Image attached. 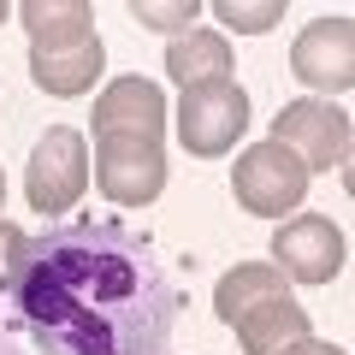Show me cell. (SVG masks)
Returning <instances> with one entry per match:
<instances>
[{
    "label": "cell",
    "instance_id": "cell-1",
    "mask_svg": "<svg viewBox=\"0 0 355 355\" xmlns=\"http://www.w3.org/2000/svg\"><path fill=\"white\" fill-rule=\"evenodd\" d=\"M12 308L42 355H166L184 291L142 231L65 219L30 237Z\"/></svg>",
    "mask_w": 355,
    "mask_h": 355
},
{
    "label": "cell",
    "instance_id": "cell-2",
    "mask_svg": "<svg viewBox=\"0 0 355 355\" xmlns=\"http://www.w3.org/2000/svg\"><path fill=\"white\" fill-rule=\"evenodd\" d=\"M243 130H249V95H243L231 77L184 89V101H178V142H184L196 160L231 154Z\"/></svg>",
    "mask_w": 355,
    "mask_h": 355
},
{
    "label": "cell",
    "instance_id": "cell-3",
    "mask_svg": "<svg viewBox=\"0 0 355 355\" xmlns=\"http://www.w3.org/2000/svg\"><path fill=\"white\" fill-rule=\"evenodd\" d=\"M266 142H279V148H291L296 160L308 166V178L314 172H343L349 166V113L331 101H284L279 119H272V137Z\"/></svg>",
    "mask_w": 355,
    "mask_h": 355
},
{
    "label": "cell",
    "instance_id": "cell-4",
    "mask_svg": "<svg viewBox=\"0 0 355 355\" xmlns=\"http://www.w3.org/2000/svg\"><path fill=\"white\" fill-rule=\"evenodd\" d=\"M231 190H237V207L243 214H296L308 196V166L296 160L291 148H279V142H254L249 154H237V166H231Z\"/></svg>",
    "mask_w": 355,
    "mask_h": 355
},
{
    "label": "cell",
    "instance_id": "cell-5",
    "mask_svg": "<svg viewBox=\"0 0 355 355\" xmlns=\"http://www.w3.org/2000/svg\"><path fill=\"white\" fill-rule=\"evenodd\" d=\"M83 190H89V142L71 125H53L36 142V154H30L24 196L36 214H71L83 202Z\"/></svg>",
    "mask_w": 355,
    "mask_h": 355
},
{
    "label": "cell",
    "instance_id": "cell-6",
    "mask_svg": "<svg viewBox=\"0 0 355 355\" xmlns=\"http://www.w3.org/2000/svg\"><path fill=\"white\" fill-rule=\"evenodd\" d=\"M95 184L119 207H148L166 190V154L148 137H95Z\"/></svg>",
    "mask_w": 355,
    "mask_h": 355
},
{
    "label": "cell",
    "instance_id": "cell-7",
    "mask_svg": "<svg viewBox=\"0 0 355 355\" xmlns=\"http://www.w3.org/2000/svg\"><path fill=\"white\" fill-rule=\"evenodd\" d=\"M291 71L302 77L308 89H320V101H331V95H349L355 83V24L349 18H314V24L296 36L291 48Z\"/></svg>",
    "mask_w": 355,
    "mask_h": 355
},
{
    "label": "cell",
    "instance_id": "cell-8",
    "mask_svg": "<svg viewBox=\"0 0 355 355\" xmlns=\"http://www.w3.org/2000/svg\"><path fill=\"white\" fill-rule=\"evenodd\" d=\"M272 266L296 284H331L343 272V231L326 214H296L272 237Z\"/></svg>",
    "mask_w": 355,
    "mask_h": 355
},
{
    "label": "cell",
    "instance_id": "cell-9",
    "mask_svg": "<svg viewBox=\"0 0 355 355\" xmlns=\"http://www.w3.org/2000/svg\"><path fill=\"white\" fill-rule=\"evenodd\" d=\"M166 130V95L148 77H119L95 101V137H148L160 142Z\"/></svg>",
    "mask_w": 355,
    "mask_h": 355
},
{
    "label": "cell",
    "instance_id": "cell-10",
    "mask_svg": "<svg viewBox=\"0 0 355 355\" xmlns=\"http://www.w3.org/2000/svg\"><path fill=\"white\" fill-rule=\"evenodd\" d=\"M18 24L30 30V53H71L95 42V6L89 0H24Z\"/></svg>",
    "mask_w": 355,
    "mask_h": 355
},
{
    "label": "cell",
    "instance_id": "cell-11",
    "mask_svg": "<svg viewBox=\"0 0 355 355\" xmlns=\"http://www.w3.org/2000/svg\"><path fill=\"white\" fill-rule=\"evenodd\" d=\"M279 296H291V279H284L272 261H237L225 279L214 284V314L225 320V326H237L243 314H254L261 302H279Z\"/></svg>",
    "mask_w": 355,
    "mask_h": 355
},
{
    "label": "cell",
    "instance_id": "cell-12",
    "mask_svg": "<svg viewBox=\"0 0 355 355\" xmlns=\"http://www.w3.org/2000/svg\"><path fill=\"white\" fill-rule=\"evenodd\" d=\"M314 338L308 331V308H296V296H279V302H261L254 314L237 320V343L243 355H279L284 343Z\"/></svg>",
    "mask_w": 355,
    "mask_h": 355
},
{
    "label": "cell",
    "instance_id": "cell-13",
    "mask_svg": "<svg viewBox=\"0 0 355 355\" xmlns=\"http://www.w3.org/2000/svg\"><path fill=\"white\" fill-rule=\"evenodd\" d=\"M101 65H107L101 36L83 42V48H71V53H30V77H36V89H48V95H60V101L89 95L95 77H101Z\"/></svg>",
    "mask_w": 355,
    "mask_h": 355
},
{
    "label": "cell",
    "instance_id": "cell-14",
    "mask_svg": "<svg viewBox=\"0 0 355 355\" xmlns=\"http://www.w3.org/2000/svg\"><path fill=\"white\" fill-rule=\"evenodd\" d=\"M166 71H172L184 89L214 83V77H231V42L219 36V30H190V36H172V48H166Z\"/></svg>",
    "mask_w": 355,
    "mask_h": 355
},
{
    "label": "cell",
    "instance_id": "cell-15",
    "mask_svg": "<svg viewBox=\"0 0 355 355\" xmlns=\"http://www.w3.org/2000/svg\"><path fill=\"white\" fill-rule=\"evenodd\" d=\"M130 18L142 30H166V36H190V24L202 18V0H130Z\"/></svg>",
    "mask_w": 355,
    "mask_h": 355
},
{
    "label": "cell",
    "instance_id": "cell-16",
    "mask_svg": "<svg viewBox=\"0 0 355 355\" xmlns=\"http://www.w3.org/2000/svg\"><path fill=\"white\" fill-rule=\"evenodd\" d=\"M214 18H219V24H231L237 36H261V30H272L284 18V0H219Z\"/></svg>",
    "mask_w": 355,
    "mask_h": 355
},
{
    "label": "cell",
    "instance_id": "cell-17",
    "mask_svg": "<svg viewBox=\"0 0 355 355\" xmlns=\"http://www.w3.org/2000/svg\"><path fill=\"white\" fill-rule=\"evenodd\" d=\"M24 249H30V237L18 225H6L0 219V291L12 296V284H18V272H24Z\"/></svg>",
    "mask_w": 355,
    "mask_h": 355
},
{
    "label": "cell",
    "instance_id": "cell-18",
    "mask_svg": "<svg viewBox=\"0 0 355 355\" xmlns=\"http://www.w3.org/2000/svg\"><path fill=\"white\" fill-rule=\"evenodd\" d=\"M279 355H343L338 343H320V338H296V343H284Z\"/></svg>",
    "mask_w": 355,
    "mask_h": 355
},
{
    "label": "cell",
    "instance_id": "cell-19",
    "mask_svg": "<svg viewBox=\"0 0 355 355\" xmlns=\"http://www.w3.org/2000/svg\"><path fill=\"white\" fill-rule=\"evenodd\" d=\"M0 355H24V349H18V343L6 338V331H0Z\"/></svg>",
    "mask_w": 355,
    "mask_h": 355
},
{
    "label": "cell",
    "instance_id": "cell-20",
    "mask_svg": "<svg viewBox=\"0 0 355 355\" xmlns=\"http://www.w3.org/2000/svg\"><path fill=\"white\" fill-rule=\"evenodd\" d=\"M6 18H12V6H6V0H0V24H6Z\"/></svg>",
    "mask_w": 355,
    "mask_h": 355
},
{
    "label": "cell",
    "instance_id": "cell-21",
    "mask_svg": "<svg viewBox=\"0 0 355 355\" xmlns=\"http://www.w3.org/2000/svg\"><path fill=\"white\" fill-rule=\"evenodd\" d=\"M0 207H6V178H0Z\"/></svg>",
    "mask_w": 355,
    "mask_h": 355
}]
</instances>
